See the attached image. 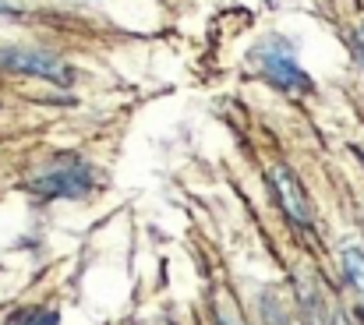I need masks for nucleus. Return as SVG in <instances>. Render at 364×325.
<instances>
[{
    "instance_id": "nucleus-5",
    "label": "nucleus",
    "mask_w": 364,
    "mask_h": 325,
    "mask_svg": "<svg viewBox=\"0 0 364 325\" xmlns=\"http://www.w3.org/2000/svg\"><path fill=\"white\" fill-rule=\"evenodd\" d=\"M343 269H347V279H350V287L358 290V301H361V308H364V251L347 247V251H343Z\"/></svg>"
},
{
    "instance_id": "nucleus-2",
    "label": "nucleus",
    "mask_w": 364,
    "mask_h": 325,
    "mask_svg": "<svg viewBox=\"0 0 364 325\" xmlns=\"http://www.w3.org/2000/svg\"><path fill=\"white\" fill-rule=\"evenodd\" d=\"M92 184H96V174L85 159H64V163L43 170L28 188L46 198H82L85 191H92Z\"/></svg>"
},
{
    "instance_id": "nucleus-6",
    "label": "nucleus",
    "mask_w": 364,
    "mask_h": 325,
    "mask_svg": "<svg viewBox=\"0 0 364 325\" xmlns=\"http://www.w3.org/2000/svg\"><path fill=\"white\" fill-rule=\"evenodd\" d=\"M216 325H244V322L234 311H220V315H216Z\"/></svg>"
},
{
    "instance_id": "nucleus-3",
    "label": "nucleus",
    "mask_w": 364,
    "mask_h": 325,
    "mask_svg": "<svg viewBox=\"0 0 364 325\" xmlns=\"http://www.w3.org/2000/svg\"><path fill=\"white\" fill-rule=\"evenodd\" d=\"M0 68H7L11 75L46 78V82H57V85L71 82V71L64 68V60L46 53V50H36V46H7V50H0Z\"/></svg>"
},
{
    "instance_id": "nucleus-4",
    "label": "nucleus",
    "mask_w": 364,
    "mask_h": 325,
    "mask_svg": "<svg viewBox=\"0 0 364 325\" xmlns=\"http://www.w3.org/2000/svg\"><path fill=\"white\" fill-rule=\"evenodd\" d=\"M269 188H272L279 209L290 216V223H297V226H311V198H308L301 177H297L290 166L272 163V166H269Z\"/></svg>"
},
{
    "instance_id": "nucleus-1",
    "label": "nucleus",
    "mask_w": 364,
    "mask_h": 325,
    "mask_svg": "<svg viewBox=\"0 0 364 325\" xmlns=\"http://www.w3.org/2000/svg\"><path fill=\"white\" fill-rule=\"evenodd\" d=\"M251 64H255V71H258L265 82H272V85L283 89V92H308V89H311L308 71L297 64L294 50H290L283 39L262 43V46L251 53Z\"/></svg>"
},
{
    "instance_id": "nucleus-7",
    "label": "nucleus",
    "mask_w": 364,
    "mask_h": 325,
    "mask_svg": "<svg viewBox=\"0 0 364 325\" xmlns=\"http://www.w3.org/2000/svg\"><path fill=\"white\" fill-rule=\"evenodd\" d=\"M354 53H358V57L364 60V25L358 28V32H354Z\"/></svg>"
}]
</instances>
